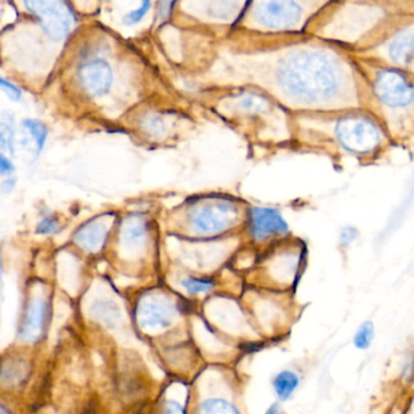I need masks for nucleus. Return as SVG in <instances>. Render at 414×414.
Returning <instances> with one entry per match:
<instances>
[{"label":"nucleus","mask_w":414,"mask_h":414,"mask_svg":"<svg viewBox=\"0 0 414 414\" xmlns=\"http://www.w3.org/2000/svg\"><path fill=\"white\" fill-rule=\"evenodd\" d=\"M284 95L303 106L325 107L345 96L349 72L341 58L323 48L301 46L281 60L276 72Z\"/></svg>","instance_id":"f257e3e1"},{"label":"nucleus","mask_w":414,"mask_h":414,"mask_svg":"<svg viewBox=\"0 0 414 414\" xmlns=\"http://www.w3.org/2000/svg\"><path fill=\"white\" fill-rule=\"evenodd\" d=\"M333 137L344 150L357 156L373 153L384 142L382 127L375 118L362 113L335 119Z\"/></svg>","instance_id":"f03ea898"},{"label":"nucleus","mask_w":414,"mask_h":414,"mask_svg":"<svg viewBox=\"0 0 414 414\" xmlns=\"http://www.w3.org/2000/svg\"><path fill=\"white\" fill-rule=\"evenodd\" d=\"M238 219V208L225 197H209L194 204L189 212V225L197 234H214L231 229Z\"/></svg>","instance_id":"7ed1b4c3"},{"label":"nucleus","mask_w":414,"mask_h":414,"mask_svg":"<svg viewBox=\"0 0 414 414\" xmlns=\"http://www.w3.org/2000/svg\"><path fill=\"white\" fill-rule=\"evenodd\" d=\"M373 93L379 102L391 111L414 106V84L396 68H382L373 78Z\"/></svg>","instance_id":"20e7f679"},{"label":"nucleus","mask_w":414,"mask_h":414,"mask_svg":"<svg viewBox=\"0 0 414 414\" xmlns=\"http://www.w3.org/2000/svg\"><path fill=\"white\" fill-rule=\"evenodd\" d=\"M306 18V5L296 1H263L254 9L256 23L271 31H296Z\"/></svg>","instance_id":"39448f33"},{"label":"nucleus","mask_w":414,"mask_h":414,"mask_svg":"<svg viewBox=\"0 0 414 414\" xmlns=\"http://www.w3.org/2000/svg\"><path fill=\"white\" fill-rule=\"evenodd\" d=\"M26 9L33 13L43 31L53 40L65 39L75 23L71 8L63 1H26Z\"/></svg>","instance_id":"423d86ee"},{"label":"nucleus","mask_w":414,"mask_h":414,"mask_svg":"<svg viewBox=\"0 0 414 414\" xmlns=\"http://www.w3.org/2000/svg\"><path fill=\"white\" fill-rule=\"evenodd\" d=\"M175 316L172 301L163 296H146L137 305V321L145 331H162L172 325Z\"/></svg>","instance_id":"0eeeda50"},{"label":"nucleus","mask_w":414,"mask_h":414,"mask_svg":"<svg viewBox=\"0 0 414 414\" xmlns=\"http://www.w3.org/2000/svg\"><path fill=\"white\" fill-rule=\"evenodd\" d=\"M78 80L84 92L90 96H102L110 90L113 82V72L102 58L84 62L78 68Z\"/></svg>","instance_id":"6e6552de"},{"label":"nucleus","mask_w":414,"mask_h":414,"mask_svg":"<svg viewBox=\"0 0 414 414\" xmlns=\"http://www.w3.org/2000/svg\"><path fill=\"white\" fill-rule=\"evenodd\" d=\"M251 234L256 241H265L268 238L286 234L288 225L282 215L271 208H253L251 211Z\"/></svg>","instance_id":"1a4fd4ad"},{"label":"nucleus","mask_w":414,"mask_h":414,"mask_svg":"<svg viewBox=\"0 0 414 414\" xmlns=\"http://www.w3.org/2000/svg\"><path fill=\"white\" fill-rule=\"evenodd\" d=\"M48 304L43 298L36 296L27 305L20 328V337L26 343H36L43 337L46 325Z\"/></svg>","instance_id":"9d476101"},{"label":"nucleus","mask_w":414,"mask_h":414,"mask_svg":"<svg viewBox=\"0 0 414 414\" xmlns=\"http://www.w3.org/2000/svg\"><path fill=\"white\" fill-rule=\"evenodd\" d=\"M108 234V224L101 219L89 221L78 229L75 243L87 251H96L105 244Z\"/></svg>","instance_id":"9b49d317"},{"label":"nucleus","mask_w":414,"mask_h":414,"mask_svg":"<svg viewBox=\"0 0 414 414\" xmlns=\"http://www.w3.org/2000/svg\"><path fill=\"white\" fill-rule=\"evenodd\" d=\"M388 56L392 63L406 65L414 58V25L397 32L388 44Z\"/></svg>","instance_id":"f8f14e48"},{"label":"nucleus","mask_w":414,"mask_h":414,"mask_svg":"<svg viewBox=\"0 0 414 414\" xmlns=\"http://www.w3.org/2000/svg\"><path fill=\"white\" fill-rule=\"evenodd\" d=\"M23 146L25 149L33 152L34 157L39 156L44 149L48 139V129L44 124L36 119H25L23 122Z\"/></svg>","instance_id":"ddd939ff"},{"label":"nucleus","mask_w":414,"mask_h":414,"mask_svg":"<svg viewBox=\"0 0 414 414\" xmlns=\"http://www.w3.org/2000/svg\"><path fill=\"white\" fill-rule=\"evenodd\" d=\"M299 385V375L291 370H281L273 378V390L280 401H288L298 390Z\"/></svg>","instance_id":"4468645a"},{"label":"nucleus","mask_w":414,"mask_h":414,"mask_svg":"<svg viewBox=\"0 0 414 414\" xmlns=\"http://www.w3.org/2000/svg\"><path fill=\"white\" fill-rule=\"evenodd\" d=\"M28 375V368L26 362L21 358L11 360L9 363H4L1 372V382L4 385L15 387L23 383Z\"/></svg>","instance_id":"2eb2a0df"},{"label":"nucleus","mask_w":414,"mask_h":414,"mask_svg":"<svg viewBox=\"0 0 414 414\" xmlns=\"http://www.w3.org/2000/svg\"><path fill=\"white\" fill-rule=\"evenodd\" d=\"M92 313L94 318L110 327H115V323L120 318L118 305H115L112 301H97L96 304L92 306Z\"/></svg>","instance_id":"dca6fc26"},{"label":"nucleus","mask_w":414,"mask_h":414,"mask_svg":"<svg viewBox=\"0 0 414 414\" xmlns=\"http://www.w3.org/2000/svg\"><path fill=\"white\" fill-rule=\"evenodd\" d=\"M375 337V323L372 321L362 322L353 334V346L358 350H368L372 346Z\"/></svg>","instance_id":"f3484780"},{"label":"nucleus","mask_w":414,"mask_h":414,"mask_svg":"<svg viewBox=\"0 0 414 414\" xmlns=\"http://www.w3.org/2000/svg\"><path fill=\"white\" fill-rule=\"evenodd\" d=\"M146 234H147V224L140 219H132L124 225L123 239L124 242L128 244H132V246L139 244L142 242Z\"/></svg>","instance_id":"a211bd4d"},{"label":"nucleus","mask_w":414,"mask_h":414,"mask_svg":"<svg viewBox=\"0 0 414 414\" xmlns=\"http://www.w3.org/2000/svg\"><path fill=\"white\" fill-rule=\"evenodd\" d=\"M199 414H239L237 408L222 399H208L199 406Z\"/></svg>","instance_id":"6ab92c4d"},{"label":"nucleus","mask_w":414,"mask_h":414,"mask_svg":"<svg viewBox=\"0 0 414 414\" xmlns=\"http://www.w3.org/2000/svg\"><path fill=\"white\" fill-rule=\"evenodd\" d=\"M13 140H15V128L13 120L10 115H3L0 123V145L1 150L13 153Z\"/></svg>","instance_id":"aec40b11"},{"label":"nucleus","mask_w":414,"mask_h":414,"mask_svg":"<svg viewBox=\"0 0 414 414\" xmlns=\"http://www.w3.org/2000/svg\"><path fill=\"white\" fill-rule=\"evenodd\" d=\"M181 286L189 294H199L212 291L215 282L209 278L187 277L181 282Z\"/></svg>","instance_id":"412c9836"},{"label":"nucleus","mask_w":414,"mask_h":414,"mask_svg":"<svg viewBox=\"0 0 414 414\" xmlns=\"http://www.w3.org/2000/svg\"><path fill=\"white\" fill-rule=\"evenodd\" d=\"M239 107L248 112H263L269 108V100L259 94H247L241 99Z\"/></svg>","instance_id":"4be33fe9"},{"label":"nucleus","mask_w":414,"mask_h":414,"mask_svg":"<svg viewBox=\"0 0 414 414\" xmlns=\"http://www.w3.org/2000/svg\"><path fill=\"white\" fill-rule=\"evenodd\" d=\"M60 222L56 216H46L37 225V234H49L58 232Z\"/></svg>","instance_id":"5701e85b"},{"label":"nucleus","mask_w":414,"mask_h":414,"mask_svg":"<svg viewBox=\"0 0 414 414\" xmlns=\"http://www.w3.org/2000/svg\"><path fill=\"white\" fill-rule=\"evenodd\" d=\"M150 1H144L139 9L132 10L130 13H127L123 18V23L127 25H134V23H140L142 18L145 16L149 9H150Z\"/></svg>","instance_id":"b1692460"},{"label":"nucleus","mask_w":414,"mask_h":414,"mask_svg":"<svg viewBox=\"0 0 414 414\" xmlns=\"http://www.w3.org/2000/svg\"><path fill=\"white\" fill-rule=\"evenodd\" d=\"M0 83H1V88L4 90L5 93L8 94V96L11 99V100H15V101H18L21 96H23V92H21V89L18 88L16 85H13V83H10V82H6L4 78H1L0 80Z\"/></svg>","instance_id":"393cba45"},{"label":"nucleus","mask_w":414,"mask_h":414,"mask_svg":"<svg viewBox=\"0 0 414 414\" xmlns=\"http://www.w3.org/2000/svg\"><path fill=\"white\" fill-rule=\"evenodd\" d=\"M13 170H15V168H13V162L6 158L5 154H1L0 156V172L4 177V180L13 179Z\"/></svg>","instance_id":"a878e982"},{"label":"nucleus","mask_w":414,"mask_h":414,"mask_svg":"<svg viewBox=\"0 0 414 414\" xmlns=\"http://www.w3.org/2000/svg\"><path fill=\"white\" fill-rule=\"evenodd\" d=\"M163 414H186V410L179 402L168 401L164 407Z\"/></svg>","instance_id":"bb28decb"},{"label":"nucleus","mask_w":414,"mask_h":414,"mask_svg":"<svg viewBox=\"0 0 414 414\" xmlns=\"http://www.w3.org/2000/svg\"><path fill=\"white\" fill-rule=\"evenodd\" d=\"M265 414H282V410H281V406L280 403H273V405L270 406L268 410H266V413Z\"/></svg>","instance_id":"cd10ccee"},{"label":"nucleus","mask_w":414,"mask_h":414,"mask_svg":"<svg viewBox=\"0 0 414 414\" xmlns=\"http://www.w3.org/2000/svg\"><path fill=\"white\" fill-rule=\"evenodd\" d=\"M0 414H9V412L6 410V408H5L4 406H1V407H0Z\"/></svg>","instance_id":"c85d7f7f"}]
</instances>
